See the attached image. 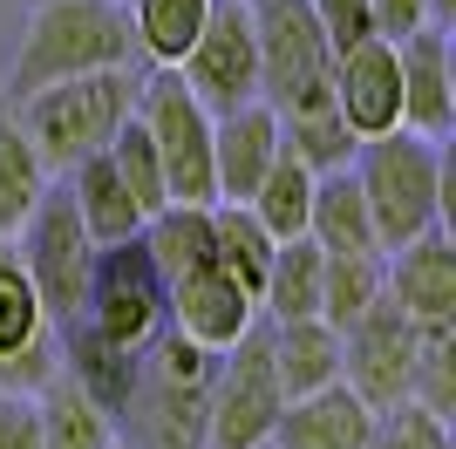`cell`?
I'll list each match as a JSON object with an SVG mask.
<instances>
[{"label":"cell","mask_w":456,"mask_h":449,"mask_svg":"<svg viewBox=\"0 0 456 449\" xmlns=\"http://www.w3.org/2000/svg\"><path fill=\"white\" fill-rule=\"evenodd\" d=\"M0 449H41V429H35V395L0 388Z\"/></svg>","instance_id":"cell-35"},{"label":"cell","mask_w":456,"mask_h":449,"mask_svg":"<svg viewBox=\"0 0 456 449\" xmlns=\"http://www.w3.org/2000/svg\"><path fill=\"white\" fill-rule=\"evenodd\" d=\"M116 164V177L130 184V198H136V211L151 218L157 205H171V191H164V164H157V143H151V130H143V116H123V130L110 136V150H102Z\"/></svg>","instance_id":"cell-31"},{"label":"cell","mask_w":456,"mask_h":449,"mask_svg":"<svg viewBox=\"0 0 456 449\" xmlns=\"http://www.w3.org/2000/svg\"><path fill=\"white\" fill-rule=\"evenodd\" d=\"M280 409H286V388H280V368H273V334H266V320H252L218 355L205 443L211 449H266Z\"/></svg>","instance_id":"cell-6"},{"label":"cell","mask_w":456,"mask_h":449,"mask_svg":"<svg viewBox=\"0 0 456 449\" xmlns=\"http://www.w3.org/2000/svg\"><path fill=\"white\" fill-rule=\"evenodd\" d=\"M429 20H436L429 0H368V35H381V41H409Z\"/></svg>","instance_id":"cell-34"},{"label":"cell","mask_w":456,"mask_h":449,"mask_svg":"<svg viewBox=\"0 0 456 449\" xmlns=\"http://www.w3.org/2000/svg\"><path fill=\"white\" fill-rule=\"evenodd\" d=\"M388 293L381 280V252H321V320L347 327L354 314H368Z\"/></svg>","instance_id":"cell-28"},{"label":"cell","mask_w":456,"mask_h":449,"mask_svg":"<svg viewBox=\"0 0 456 449\" xmlns=\"http://www.w3.org/2000/svg\"><path fill=\"white\" fill-rule=\"evenodd\" d=\"M252 218L266 224L273 239H293V232H306V205H314V170L300 164V157H273V170L259 177V191L246 198Z\"/></svg>","instance_id":"cell-30"},{"label":"cell","mask_w":456,"mask_h":449,"mask_svg":"<svg viewBox=\"0 0 456 449\" xmlns=\"http://www.w3.org/2000/svg\"><path fill=\"white\" fill-rule=\"evenodd\" d=\"M130 7V35H136V55H151L157 69H177L198 28H205L211 0H123Z\"/></svg>","instance_id":"cell-26"},{"label":"cell","mask_w":456,"mask_h":449,"mask_svg":"<svg viewBox=\"0 0 456 449\" xmlns=\"http://www.w3.org/2000/svg\"><path fill=\"white\" fill-rule=\"evenodd\" d=\"M409 402L450 422L456 415V320H416V368H409Z\"/></svg>","instance_id":"cell-29"},{"label":"cell","mask_w":456,"mask_h":449,"mask_svg":"<svg viewBox=\"0 0 456 449\" xmlns=\"http://www.w3.org/2000/svg\"><path fill=\"white\" fill-rule=\"evenodd\" d=\"M409 368H416V320L381 293L368 314H354L341 327V381L381 415L409 402Z\"/></svg>","instance_id":"cell-10"},{"label":"cell","mask_w":456,"mask_h":449,"mask_svg":"<svg viewBox=\"0 0 456 449\" xmlns=\"http://www.w3.org/2000/svg\"><path fill=\"white\" fill-rule=\"evenodd\" d=\"M273 334V368H280L286 402L293 395H314L327 381H341V327H327L321 314L306 320H266Z\"/></svg>","instance_id":"cell-19"},{"label":"cell","mask_w":456,"mask_h":449,"mask_svg":"<svg viewBox=\"0 0 456 449\" xmlns=\"http://www.w3.org/2000/svg\"><path fill=\"white\" fill-rule=\"evenodd\" d=\"M205 415H211V381L157 374L136 355V381L123 395V409H116V443L123 449H211Z\"/></svg>","instance_id":"cell-11"},{"label":"cell","mask_w":456,"mask_h":449,"mask_svg":"<svg viewBox=\"0 0 456 449\" xmlns=\"http://www.w3.org/2000/svg\"><path fill=\"white\" fill-rule=\"evenodd\" d=\"M306 7H314V20L327 28L334 48H347V41L368 35V0H306Z\"/></svg>","instance_id":"cell-36"},{"label":"cell","mask_w":456,"mask_h":449,"mask_svg":"<svg viewBox=\"0 0 456 449\" xmlns=\"http://www.w3.org/2000/svg\"><path fill=\"white\" fill-rule=\"evenodd\" d=\"M76 320H82V327H95L102 340H116V347H130V355L151 347V334L171 320V280L157 273V259L143 252V239L95 245Z\"/></svg>","instance_id":"cell-4"},{"label":"cell","mask_w":456,"mask_h":449,"mask_svg":"<svg viewBox=\"0 0 456 449\" xmlns=\"http://www.w3.org/2000/svg\"><path fill=\"white\" fill-rule=\"evenodd\" d=\"M48 191V170H41L35 143L20 130L14 110H0V239H14L20 218L35 211V198Z\"/></svg>","instance_id":"cell-27"},{"label":"cell","mask_w":456,"mask_h":449,"mask_svg":"<svg viewBox=\"0 0 456 449\" xmlns=\"http://www.w3.org/2000/svg\"><path fill=\"white\" fill-rule=\"evenodd\" d=\"M116 449H123V443H116Z\"/></svg>","instance_id":"cell-38"},{"label":"cell","mask_w":456,"mask_h":449,"mask_svg":"<svg viewBox=\"0 0 456 449\" xmlns=\"http://www.w3.org/2000/svg\"><path fill=\"white\" fill-rule=\"evenodd\" d=\"M273 245L280 239L252 218V205H239V198H218V205H211V265L232 273L252 299H259V280H266V265H273Z\"/></svg>","instance_id":"cell-24"},{"label":"cell","mask_w":456,"mask_h":449,"mask_svg":"<svg viewBox=\"0 0 456 449\" xmlns=\"http://www.w3.org/2000/svg\"><path fill=\"white\" fill-rule=\"evenodd\" d=\"M136 116H143V130L157 143L171 205H211L218 198V177H211V110L184 89V75L151 69L136 82Z\"/></svg>","instance_id":"cell-5"},{"label":"cell","mask_w":456,"mask_h":449,"mask_svg":"<svg viewBox=\"0 0 456 449\" xmlns=\"http://www.w3.org/2000/svg\"><path fill=\"white\" fill-rule=\"evenodd\" d=\"M252 7V41H259V95L273 110L293 102H321L327 75H334V41L314 20L306 0H246Z\"/></svg>","instance_id":"cell-8"},{"label":"cell","mask_w":456,"mask_h":449,"mask_svg":"<svg viewBox=\"0 0 456 449\" xmlns=\"http://www.w3.org/2000/svg\"><path fill=\"white\" fill-rule=\"evenodd\" d=\"M136 239H143V252L157 259V273L177 280V273L211 259V205H157Z\"/></svg>","instance_id":"cell-25"},{"label":"cell","mask_w":456,"mask_h":449,"mask_svg":"<svg viewBox=\"0 0 456 449\" xmlns=\"http://www.w3.org/2000/svg\"><path fill=\"white\" fill-rule=\"evenodd\" d=\"M14 252H20V273H28L35 293H41L48 327H69V320L82 314V286H89V259H95V239L82 232L69 184L35 198V211H28L20 232H14Z\"/></svg>","instance_id":"cell-7"},{"label":"cell","mask_w":456,"mask_h":449,"mask_svg":"<svg viewBox=\"0 0 456 449\" xmlns=\"http://www.w3.org/2000/svg\"><path fill=\"white\" fill-rule=\"evenodd\" d=\"M273 157H280V110H273L266 95L211 116V177H218V198H239V205H246L252 191H259V177L273 170ZM218 198H211V205H218Z\"/></svg>","instance_id":"cell-15"},{"label":"cell","mask_w":456,"mask_h":449,"mask_svg":"<svg viewBox=\"0 0 456 449\" xmlns=\"http://www.w3.org/2000/svg\"><path fill=\"white\" fill-rule=\"evenodd\" d=\"M327 89H334V110L354 136H381V130H402V61H395V41L381 35H362L334 48V75H327Z\"/></svg>","instance_id":"cell-12"},{"label":"cell","mask_w":456,"mask_h":449,"mask_svg":"<svg viewBox=\"0 0 456 449\" xmlns=\"http://www.w3.org/2000/svg\"><path fill=\"white\" fill-rule=\"evenodd\" d=\"M368 449H456V443H450V422H443V415H429L422 402H395V409L375 415Z\"/></svg>","instance_id":"cell-33"},{"label":"cell","mask_w":456,"mask_h":449,"mask_svg":"<svg viewBox=\"0 0 456 449\" xmlns=\"http://www.w3.org/2000/svg\"><path fill=\"white\" fill-rule=\"evenodd\" d=\"M354 177L368 198V224L375 245L395 252L402 239H416L450 211V170H443V143L416 130H381L354 150Z\"/></svg>","instance_id":"cell-3"},{"label":"cell","mask_w":456,"mask_h":449,"mask_svg":"<svg viewBox=\"0 0 456 449\" xmlns=\"http://www.w3.org/2000/svg\"><path fill=\"white\" fill-rule=\"evenodd\" d=\"M130 110H136L130 61H123V69L61 75V82H48V89H35V95H20V102H14L20 130H28V143H35V157H41L48 177L76 170L82 157H95V150H110V136L123 130V116H130Z\"/></svg>","instance_id":"cell-2"},{"label":"cell","mask_w":456,"mask_h":449,"mask_svg":"<svg viewBox=\"0 0 456 449\" xmlns=\"http://www.w3.org/2000/svg\"><path fill=\"white\" fill-rule=\"evenodd\" d=\"M429 14H436L443 28H456V0H429Z\"/></svg>","instance_id":"cell-37"},{"label":"cell","mask_w":456,"mask_h":449,"mask_svg":"<svg viewBox=\"0 0 456 449\" xmlns=\"http://www.w3.org/2000/svg\"><path fill=\"white\" fill-rule=\"evenodd\" d=\"M55 334L48 327V314H41V293L35 280L20 273V252L14 259H0V355H14V347H28V340Z\"/></svg>","instance_id":"cell-32"},{"label":"cell","mask_w":456,"mask_h":449,"mask_svg":"<svg viewBox=\"0 0 456 449\" xmlns=\"http://www.w3.org/2000/svg\"><path fill=\"white\" fill-rule=\"evenodd\" d=\"M321 314V245L293 232L273 245V265L259 280V320H306Z\"/></svg>","instance_id":"cell-22"},{"label":"cell","mask_w":456,"mask_h":449,"mask_svg":"<svg viewBox=\"0 0 456 449\" xmlns=\"http://www.w3.org/2000/svg\"><path fill=\"white\" fill-rule=\"evenodd\" d=\"M61 184H69L76 218H82V232H89L95 245H116V239H136V232H143V211H136L130 184L116 177V164L102 157V150L82 157L76 170H61Z\"/></svg>","instance_id":"cell-20"},{"label":"cell","mask_w":456,"mask_h":449,"mask_svg":"<svg viewBox=\"0 0 456 449\" xmlns=\"http://www.w3.org/2000/svg\"><path fill=\"white\" fill-rule=\"evenodd\" d=\"M402 61V130L416 136H450L456 130V55H450V28L429 20L409 41H395Z\"/></svg>","instance_id":"cell-13"},{"label":"cell","mask_w":456,"mask_h":449,"mask_svg":"<svg viewBox=\"0 0 456 449\" xmlns=\"http://www.w3.org/2000/svg\"><path fill=\"white\" fill-rule=\"evenodd\" d=\"M306 239L321 245V252H381V245H375V224H368V198H362V177H354V164L321 170V177H314Z\"/></svg>","instance_id":"cell-21"},{"label":"cell","mask_w":456,"mask_h":449,"mask_svg":"<svg viewBox=\"0 0 456 449\" xmlns=\"http://www.w3.org/2000/svg\"><path fill=\"white\" fill-rule=\"evenodd\" d=\"M368 436H375V409L347 381L293 395L273 422V449H368Z\"/></svg>","instance_id":"cell-17"},{"label":"cell","mask_w":456,"mask_h":449,"mask_svg":"<svg viewBox=\"0 0 456 449\" xmlns=\"http://www.w3.org/2000/svg\"><path fill=\"white\" fill-rule=\"evenodd\" d=\"M280 150H286V157H300V164L321 177V170L354 164L362 136L341 123L334 95H321V102H293V110H280Z\"/></svg>","instance_id":"cell-23"},{"label":"cell","mask_w":456,"mask_h":449,"mask_svg":"<svg viewBox=\"0 0 456 449\" xmlns=\"http://www.w3.org/2000/svg\"><path fill=\"white\" fill-rule=\"evenodd\" d=\"M136 55L130 7L123 0H35V14L20 28V48L7 61V95H35L61 75L82 69H123Z\"/></svg>","instance_id":"cell-1"},{"label":"cell","mask_w":456,"mask_h":449,"mask_svg":"<svg viewBox=\"0 0 456 449\" xmlns=\"http://www.w3.org/2000/svg\"><path fill=\"white\" fill-rule=\"evenodd\" d=\"M252 320H259V299L232 280V273H218L211 259L171 280V327L191 334L198 347H211V355H225Z\"/></svg>","instance_id":"cell-14"},{"label":"cell","mask_w":456,"mask_h":449,"mask_svg":"<svg viewBox=\"0 0 456 449\" xmlns=\"http://www.w3.org/2000/svg\"><path fill=\"white\" fill-rule=\"evenodd\" d=\"M177 75H184V89L198 95L211 116H225V110H239V102L259 95V41H252V7L246 0H211L198 41L177 55Z\"/></svg>","instance_id":"cell-9"},{"label":"cell","mask_w":456,"mask_h":449,"mask_svg":"<svg viewBox=\"0 0 456 449\" xmlns=\"http://www.w3.org/2000/svg\"><path fill=\"white\" fill-rule=\"evenodd\" d=\"M35 429L41 449H116V415L61 368L35 388Z\"/></svg>","instance_id":"cell-18"},{"label":"cell","mask_w":456,"mask_h":449,"mask_svg":"<svg viewBox=\"0 0 456 449\" xmlns=\"http://www.w3.org/2000/svg\"><path fill=\"white\" fill-rule=\"evenodd\" d=\"M381 280L409 320H456V245L443 224L402 239L395 252H381Z\"/></svg>","instance_id":"cell-16"}]
</instances>
